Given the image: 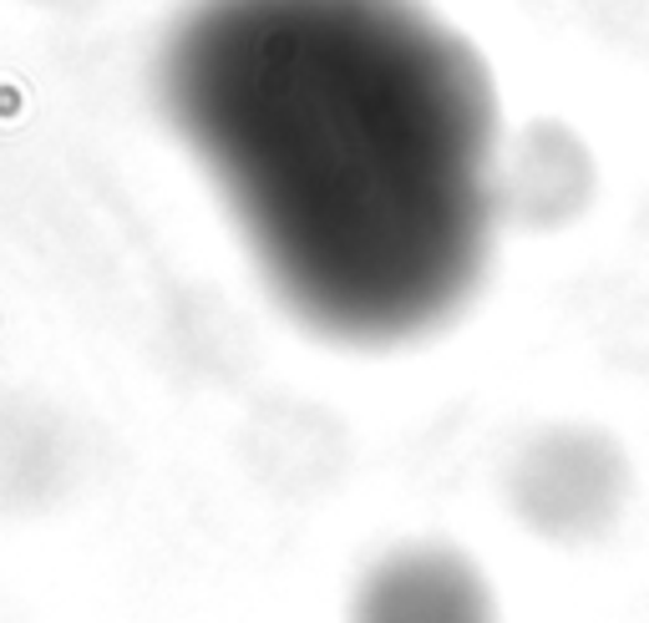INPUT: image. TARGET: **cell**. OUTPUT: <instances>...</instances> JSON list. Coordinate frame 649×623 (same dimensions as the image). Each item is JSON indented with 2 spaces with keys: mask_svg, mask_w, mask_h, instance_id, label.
<instances>
[{
  "mask_svg": "<svg viewBox=\"0 0 649 623\" xmlns=\"http://www.w3.org/2000/svg\"><path fill=\"white\" fill-rule=\"evenodd\" d=\"M168 107L310 324L401 340L472 289L493 92L411 0H204L168 46Z\"/></svg>",
  "mask_w": 649,
  "mask_h": 623,
  "instance_id": "cell-1",
  "label": "cell"
},
{
  "mask_svg": "<svg viewBox=\"0 0 649 623\" xmlns=\"http://www.w3.org/2000/svg\"><path fill=\"white\" fill-rule=\"evenodd\" d=\"M356 623H497L482 578L457 552L411 548L371 573Z\"/></svg>",
  "mask_w": 649,
  "mask_h": 623,
  "instance_id": "cell-3",
  "label": "cell"
},
{
  "mask_svg": "<svg viewBox=\"0 0 649 623\" xmlns=\"http://www.w3.org/2000/svg\"><path fill=\"white\" fill-rule=\"evenodd\" d=\"M625 491L619 451L589 432H558L543 436L517 471V497L533 528L543 532H594L609 522Z\"/></svg>",
  "mask_w": 649,
  "mask_h": 623,
  "instance_id": "cell-2",
  "label": "cell"
}]
</instances>
